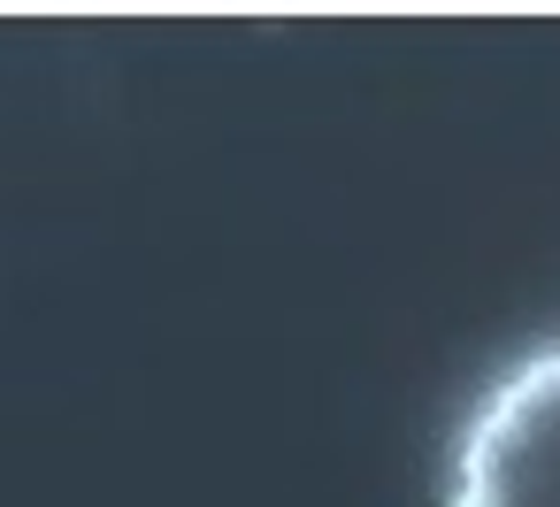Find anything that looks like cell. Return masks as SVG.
Listing matches in <instances>:
<instances>
[{"label": "cell", "mask_w": 560, "mask_h": 507, "mask_svg": "<svg viewBox=\"0 0 560 507\" xmlns=\"http://www.w3.org/2000/svg\"><path fill=\"white\" fill-rule=\"evenodd\" d=\"M445 507H560V346L522 354L468 407Z\"/></svg>", "instance_id": "obj_1"}]
</instances>
